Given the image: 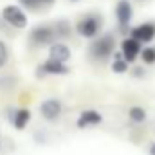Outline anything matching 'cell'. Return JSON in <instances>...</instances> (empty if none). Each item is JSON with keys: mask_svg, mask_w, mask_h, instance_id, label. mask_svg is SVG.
I'll return each mask as SVG.
<instances>
[{"mask_svg": "<svg viewBox=\"0 0 155 155\" xmlns=\"http://www.w3.org/2000/svg\"><path fill=\"white\" fill-rule=\"evenodd\" d=\"M114 52H116V36L112 33L96 36L88 47V54L94 61H107L114 56Z\"/></svg>", "mask_w": 155, "mask_h": 155, "instance_id": "6da1fadb", "label": "cell"}, {"mask_svg": "<svg viewBox=\"0 0 155 155\" xmlns=\"http://www.w3.org/2000/svg\"><path fill=\"white\" fill-rule=\"evenodd\" d=\"M76 33L81 38L94 40L103 29V16L99 13H87L76 22Z\"/></svg>", "mask_w": 155, "mask_h": 155, "instance_id": "7a4b0ae2", "label": "cell"}, {"mask_svg": "<svg viewBox=\"0 0 155 155\" xmlns=\"http://www.w3.org/2000/svg\"><path fill=\"white\" fill-rule=\"evenodd\" d=\"M0 18L4 24H7L9 27L13 29H25L29 20H27V15L24 11V7L20 5H15V4H9V5H4L2 11H0Z\"/></svg>", "mask_w": 155, "mask_h": 155, "instance_id": "3957f363", "label": "cell"}, {"mask_svg": "<svg viewBox=\"0 0 155 155\" xmlns=\"http://www.w3.org/2000/svg\"><path fill=\"white\" fill-rule=\"evenodd\" d=\"M54 41H58V38H56L52 24H40L36 27H33L29 33V43L33 47H49Z\"/></svg>", "mask_w": 155, "mask_h": 155, "instance_id": "277c9868", "label": "cell"}, {"mask_svg": "<svg viewBox=\"0 0 155 155\" xmlns=\"http://www.w3.org/2000/svg\"><path fill=\"white\" fill-rule=\"evenodd\" d=\"M71 69L67 63L63 61H58V60H52V58H47L43 63H40L36 67V78H45V76H65L69 74Z\"/></svg>", "mask_w": 155, "mask_h": 155, "instance_id": "5b68a950", "label": "cell"}, {"mask_svg": "<svg viewBox=\"0 0 155 155\" xmlns=\"http://www.w3.org/2000/svg\"><path fill=\"white\" fill-rule=\"evenodd\" d=\"M40 116L43 117L47 123H54L61 117V112H63V105L60 99L56 97H47L40 103Z\"/></svg>", "mask_w": 155, "mask_h": 155, "instance_id": "8992f818", "label": "cell"}, {"mask_svg": "<svg viewBox=\"0 0 155 155\" xmlns=\"http://www.w3.org/2000/svg\"><path fill=\"white\" fill-rule=\"evenodd\" d=\"M116 20H117V25L123 33L128 31L130 24H132V18H134V5L130 0H119L116 4Z\"/></svg>", "mask_w": 155, "mask_h": 155, "instance_id": "52a82bcc", "label": "cell"}, {"mask_svg": "<svg viewBox=\"0 0 155 155\" xmlns=\"http://www.w3.org/2000/svg\"><path fill=\"white\" fill-rule=\"evenodd\" d=\"M141 49H143V43H139L137 40L132 38V36H126V38H123V41H121L119 52H121V56H123L128 63H134V61L139 58Z\"/></svg>", "mask_w": 155, "mask_h": 155, "instance_id": "ba28073f", "label": "cell"}, {"mask_svg": "<svg viewBox=\"0 0 155 155\" xmlns=\"http://www.w3.org/2000/svg\"><path fill=\"white\" fill-rule=\"evenodd\" d=\"M130 36L135 38L139 43H150L155 40V24L153 22H143L130 29Z\"/></svg>", "mask_w": 155, "mask_h": 155, "instance_id": "9c48e42d", "label": "cell"}, {"mask_svg": "<svg viewBox=\"0 0 155 155\" xmlns=\"http://www.w3.org/2000/svg\"><path fill=\"white\" fill-rule=\"evenodd\" d=\"M9 114H7V119H9V123L18 130V132H22V130H25V126L31 123V110L29 108H9L7 110Z\"/></svg>", "mask_w": 155, "mask_h": 155, "instance_id": "30bf717a", "label": "cell"}, {"mask_svg": "<svg viewBox=\"0 0 155 155\" xmlns=\"http://www.w3.org/2000/svg\"><path fill=\"white\" fill-rule=\"evenodd\" d=\"M101 123H103V116L97 110H92V108L90 110H83L76 119V126L81 128V130H85L88 126H97Z\"/></svg>", "mask_w": 155, "mask_h": 155, "instance_id": "8fae6325", "label": "cell"}, {"mask_svg": "<svg viewBox=\"0 0 155 155\" xmlns=\"http://www.w3.org/2000/svg\"><path fill=\"white\" fill-rule=\"evenodd\" d=\"M71 56H72V52H71V47H69L67 43H63V41H54V43L49 45V58L67 63V61L71 60Z\"/></svg>", "mask_w": 155, "mask_h": 155, "instance_id": "7c38bea8", "label": "cell"}, {"mask_svg": "<svg viewBox=\"0 0 155 155\" xmlns=\"http://www.w3.org/2000/svg\"><path fill=\"white\" fill-rule=\"evenodd\" d=\"M56 0H18L20 7L29 9V11H40V9H47L54 4Z\"/></svg>", "mask_w": 155, "mask_h": 155, "instance_id": "4fadbf2b", "label": "cell"}, {"mask_svg": "<svg viewBox=\"0 0 155 155\" xmlns=\"http://www.w3.org/2000/svg\"><path fill=\"white\" fill-rule=\"evenodd\" d=\"M52 27H54V33H56V38L58 40H65L71 36V33H72V27H71V24L67 22V20H56L54 24H52Z\"/></svg>", "mask_w": 155, "mask_h": 155, "instance_id": "5bb4252c", "label": "cell"}, {"mask_svg": "<svg viewBox=\"0 0 155 155\" xmlns=\"http://www.w3.org/2000/svg\"><path fill=\"white\" fill-rule=\"evenodd\" d=\"M128 61L121 56V52H114V61H112V65H110V69H112V72H116V74H124V72H128Z\"/></svg>", "mask_w": 155, "mask_h": 155, "instance_id": "9a60e30c", "label": "cell"}, {"mask_svg": "<svg viewBox=\"0 0 155 155\" xmlns=\"http://www.w3.org/2000/svg\"><path fill=\"white\" fill-rule=\"evenodd\" d=\"M128 117H130L132 123L141 124V123L146 121V110H144L143 107H132V108L128 110Z\"/></svg>", "mask_w": 155, "mask_h": 155, "instance_id": "2e32d148", "label": "cell"}, {"mask_svg": "<svg viewBox=\"0 0 155 155\" xmlns=\"http://www.w3.org/2000/svg\"><path fill=\"white\" fill-rule=\"evenodd\" d=\"M139 58L143 60V63H146V65H153L155 63V47H152V45L143 47Z\"/></svg>", "mask_w": 155, "mask_h": 155, "instance_id": "e0dca14e", "label": "cell"}, {"mask_svg": "<svg viewBox=\"0 0 155 155\" xmlns=\"http://www.w3.org/2000/svg\"><path fill=\"white\" fill-rule=\"evenodd\" d=\"M9 61V47L4 40H0V69H4Z\"/></svg>", "mask_w": 155, "mask_h": 155, "instance_id": "ac0fdd59", "label": "cell"}, {"mask_svg": "<svg viewBox=\"0 0 155 155\" xmlns=\"http://www.w3.org/2000/svg\"><path fill=\"white\" fill-rule=\"evenodd\" d=\"M132 74H134L135 78H143V76H144V69H143V67H134Z\"/></svg>", "mask_w": 155, "mask_h": 155, "instance_id": "d6986e66", "label": "cell"}, {"mask_svg": "<svg viewBox=\"0 0 155 155\" xmlns=\"http://www.w3.org/2000/svg\"><path fill=\"white\" fill-rule=\"evenodd\" d=\"M148 153H150V155H155V143H152V144H150V148H148Z\"/></svg>", "mask_w": 155, "mask_h": 155, "instance_id": "ffe728a7", "label": "cell"}, {"mask_svg": "<svg viewBox=\"0 0 155 155\" xmlns=\"http://www.w3.org/2000/svg\"><path fill=\"white\" fill-rule=\"evenodd\" d=\"M0 152H2V141H0Z\"/></svg>", "mask_w": 155, "mask_h": 155, "instance_id": "44dd1931", "label": "cell"}, {"mask_svg": "<svg viewBox=\"0 0 155 155\" xmlns=\"http://www.w3.org/2000/svg\"><path fill=\"white\" fill-rule=\"evenodd\" d=\"M139 2H144V0H139Z\"/></svg>", "mask_w": 155, "mask_h": 155, "instance_id": "7402d4cb", "label": "cell"}, {"mask_svg": "<svg viewBox=\"0 0 155 155\" xmlns=\"http://www.w3.org/2000/svg\"><path fill=\"white\" fill-rule=\"evenodd\" d=\"M72 2H76V0H72Z\"/></svg>", "mask_w": 155, "mask_h": 155, "instance_id": "603a6c76", "label": "cell"}]
</instances>
